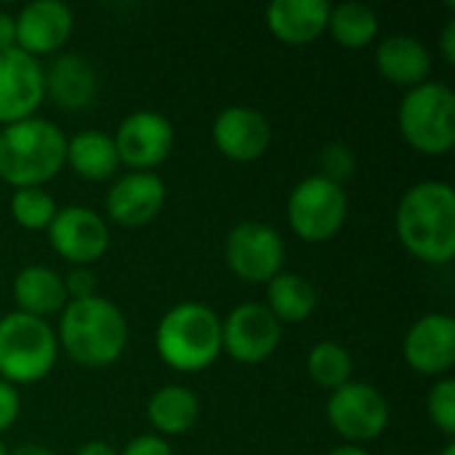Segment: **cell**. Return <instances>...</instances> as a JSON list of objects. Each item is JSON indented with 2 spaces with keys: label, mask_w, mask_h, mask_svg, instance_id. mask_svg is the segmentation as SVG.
Wrapping results in <instances>:
<instances>
[{
  "label": "cell",
  "mask_w": 455,
  "mask_h": 455,
  "mask_svg": "<svg viewBox=\"0 0 455 455\" xmlns=\"http://www.w3.org/2000/svg\"><path fill=\"white\" fill-rule=\"evenodd\" d=\"M403 245L427 264H451L455 256V192L448 181H421L397 205Z\"/></svg>",
  "instance_id": "6da1fadb"
},
{
  "label": "cell",
  "mask_w": 455,
  "mask_h": 455,
  "mask_svg": "<svg viewBox=\"0 0 455 455\" xmlns=\"http://www.w3.org/2000/svg\"><path fill=\"white\" fill-rule=\"evenodd\" d=\"M59 347L83 368H107L120 360L128 344L125 315L101 296L67 301L56 333Z\"/></svg>",
  "instance_id": "7a4b0ae2"
},
{
  "label": "cell",
  "mask_w": 455,
  "mask_h": 455,
  "mask_svg": "<svg viewBox=\"0 0 455 455\" xmlns=\"http://www.w3.org/2000/svg\"><path fill=\"white\" fill-rule=\"evenodd\" d=\"M67 157L64 131L43 117H27L0 131V179L13 189L43 187Z\"/></svg>",
  "instance_id": "3957f363"
},
{
  "label": "cell",
  "mask_w": 455,
  "mask_h": 455,
  "mask_svg": "<svg viewBox=\"0 0 455 455\" xmlns=\"http://www.w3.org/2000/svg\"><path fill=\"white\" fill-rule=\"evenodd\" d=\"M157 355L179 373H200L221 355V320L197 301L176 304L157 325Z\"/></svg>",
  "instance_id": "277c9868"
},
{
  "label": "cell",
  "mask_w": 455,
  "mask_h": 455,
  "mask_svg": "<svg viewBox=\"0 0 455 455\" xmlns=\"http://www.w3.org/2000/svg\"><path fill=\"white\" fill-rule=\"evenodd\" d=\"M59 357L53 328L32 315L11 312L0 317V379L8 384H35L45 379Z\"/></svg>",
  "instance_id": "5b68a950"
},
{
  "label": "cell",
  "mask_w": 455,
  "mask_h": 455,
  "mask_svg": "<svg viewBox=\"0 0 455 455\" xmlns=\"http://www.w3.org/2000/svg\"><path fill=\"white\" fill-rule=\"evenodd\" d=\"M403 139L421 155H445L455 144V93L451 85L427 80L408 88L400 112Z\"/></svg>",
  "instance_id": "8992f818"
},
{
  "label": "cell",
  "mask_w": 455,
  "mask_h": 455,
  "mask_svg": "<svg viewBox=\"0 0 455 455\" xmlns=\"http://www.w3.org/2000/svg\"><path fill=\"white\" fill-rule=\"evenodd\" d=\"M349 216V200L341 184L325 176L301 179L288 197V224L307 243L336 237Z\"/></svg>",
  "instance_id": "52a82bcc"
},
{
  "label": "cell",
  "mask_w": 455,
  "mask_h": 455,
  "mask_svg": "<svg viewBox=\"0 0 455 455\" xmlns=\"http://www.w3.org/2000/svg\"><path fill=\"white\" fill-rule=\"evenodd\" d=\"M227 264L245 283H269L283 272L285 245L275 227L261 221H243L227 235Z\"/></svg>",
  "instance_id": "ba28073f"
},
{
  "label": "cell",
  "mask_w": 455,
  "mask_h": 455,
  "mask_svg": "<svg viewBox=\"0 0 455 455\" xmlns=\"http://www.w3.org/2000/svg\"><path fill=\"white\" fill-rule=\"evenodd\" d=\"M328 421L347 440V445H360L376 440L389 424V405L384 395L363 381H349L336 389L328 400Z\"/></svg>",
  "instance_id": "9c48e42d"
},
{
  "label": "cell",
  "mask_w": 455,
  "mask_h": 455,
  "mask_svg": "<svg viewBox=\"0 0 455 455\" xmlns=\"http://www.w3.org/2000/svg\"><path fill=\"white\" fill-rule=\"evenodd\" d=\"M280 339L283 325L264 304H240L221 323V349L243 365L264 363Z\"/></svg>",
  "instance_id": "30bf717a"
},
{
  "label": "cell",
  "mask_w": 455,
  "mask_h": 455,
  "mask_svg": "<svg viewBox=\"0 0 455 455\" xmlns=\"http://www.w3.org/2000/svg\"><path fill=\"white\" fill-rule=\"evenodd\" d=\"M45 232H48L51 248L61 259L77 267L99 261L109 248L107 221L93 208H85V205L59 208Z\"/></svg>",
  "instance_id": "8fae6325"
},
{
  "label": "cell",
  "mask_w": 455,
  "mask_h": 455,
  "mask_svg": "<svg viewBox=\"0 0 455 455\" xmlns=\"http://www.w3.org/2000/svg\"><path fill=\"white\" fill-rule=\"evenodd\" d=\"M120 163L133 171L157 168L173 149V125L165 115L152 109L131 112L112 136Z\"/></svg>",
  "instance_id": "7c38bea8"
},
{
  "label": "cell",
  "mask_w": 455,
  "mask_h": 455,
  "mask_svg": "<svg viewBox=\"0 0 455 455\" xmlns=\"http://www.w3.org/2000/svg\"><path fill=\"white\" fill-rule=\"evenodd\" d=\"M45 99L43 67L21 48L0 51V125L35 117Z\"/></svg>",
  "instance_id": "4fadbf2b"
},
{
  "label": "cell",
  "mask_w": 455,
  "mask_h": 455,
  "mask_svg": "<svg viewBox=\"0 0 455 455\" xmlns=\"http://www.w3.org/2000/svg\"><path fill=\"white\" fill-rule=\"evenodd\" d=\"M405 363L424 376H443L455 365V320L432 312L416 320L403 341Z\"/></svg>",
  "instance_id": "5bb4252c"
},
{
  "label": "cell",
  "mask_w": 455,
  "mask_h": 455,
  "mask_svg": "<svg viewBox=\"0 0 455 455\" xmlns=\"http://www.w3.org/2000/svg\"><path fill=\"white\" fill-rule=\"evenodd\" d=\"M216 149L237 163H251L259 160L272 141V128L269 120L253 109V107H227L216 115L213 128H211Z\"/></svg>",
  "instance_id": "9a60e30c"
},
{
  "label": "cell",
  "mask_w": 455,
  "mask_h": 455,
  "mask_svg": "<svg viewBox=\"0 0 455 455\" xmlns=\"http://www.w3.org/2000/svg\"><path fill=\"white\" fill-rule=\"evenodd\" d=\"M75 27L72 8L61 0H35L16 16V48L29 56L59 51Z\"/></svg>",
  "instance_id": "2e32d148"
},
{
  "label": "cell",
  "mask_w": 455,
  "mask_h": 455,
  "mask_svg": "<svg viewBox=\"0 0 455 455\" xmlns=\"http://www.w3.org/2000/svg\"><path fill=\"white\" fill-rule=\"evenodd\" d=\"M165 203V184L157 173L131 171L120 176L107 192V213L120 227L149 224Z\"/></svg>",
  "instance_id": "e0dca14e"
},
{
  "label": "cell",
  "mask_w": 455,
  "mask_h": 455,
  "mask_svg": "<svg viewBox=\"0 0 455 455\" xmlns=\"http://www.w3.org/2000/svg\"><path fill=\"white\" fill-rule=\"evenodd\" d=\"M328 16L325 0H275L267 5V27L285 45L315 43L328 29Z\"/></svg>",
  "instance_id": "ac0fdd59"
},
{
  "label": "cell",
  "mask_w": 455,
  "mask_h": 455,
  "mask_svg": "<svg viewBox=\"0 0 455 455\" xmlns=\"http://www.w3.org/2000/svg\"><path fill=\"white\" fill-rule=\"evenodd\" d=\"M45 96L61 109H83L96 99V72L80 53H61L43 69Z\"/></svg>",
  "instance_id": "d6986e66"
},
{
  "label": "cell",
  "mask_w": 455,
  "mask_h": 455,
  "mask_svg": "<svg viewBox=\"0 0 455 455\" xmlns=\"http://www.w3.org/2000/svg\"><path fill=\"white\" fill-rule=\"evenodd\" d=\"M376 67L389 83L416 88L429 80L432 53L413 35H389L376 51Z\"/></svg>",
  "instance_id": "ffe728a7"
},
{
  "label": "cell",
  "mask_w": 455,
  "mask_h": 455,
  "mask_svg": "<svg viewBox=\"0 0 455 455\" xmlns=\"http://www.w3.org/2000/svg\"><path fill=\"white\" fill-rule=\"evenodd\" d=\"M13 299H16L19 312L40 317V320H45L53 312H61L69 301L64 277L40 264L24 267L13 277Z\"/></svg>",
  "instance_id": "44dd1931"
},
{
  "label": "cell",
  "mask_w": 455,
  "mask_h": 455,
  "mask_svg": "<svg viewBox=\"0 0 455 455\" xmlns=\"http://www.w3.org/2000/svg\"><path fill=\"white\" fill-rule=\"evenodd\" d=\"M64 165H69L77 176H83L88 181H104V179L115 176L120 157H117L115 141L109 133L80 131L72 139H67Z\"/></svg>",
  "instance_id": "7402d4cb"
},
{
  "label": "cell",
  "mask_w": 455,
  "mask_h": 455,
  "mask_svg": "<svg viewBox=\"0 0 455 455\" xmlns=\"http://www.w3.org/2000/svg\"><path fill=\"white\" fill-rule=\"evenodd\" d=\"M147 419L160 435H187L200 419V400L192 389L168 384L149 397Z\"/></svg>",
  "instance_id": "603a6c76"
},
{
  "label": "cell",
  "mask_w": 455,
  "mask_h": 455,
  "mask_svg": "<svg viewBox=\"0 0 455 455\" xmlns=\"http://www.w3.org/2000/svg\"><path fill=\"white\" fill-rule=\"evenodd\" d=\"M317 307V293L309 280L296 272H280L267 283V309L275 320L283 323H304Z\"/></svg>",
  "instance_id": "cb8c5ba5"
},
{
  "label": "cell",
  "mask_w": 455,
  "mask_h": 455,
  "mask_svg": "<svg viewBox=\"0 0 455 455\" xmlns=\"http://www.w3.org/2000/svg\"><path fill=\"white\" fill-rule=\"evenodd\" d=\"M328 29L333 40L349 51H360L371 45L379 35V16L371 5L363 3H341L331 8Z\"/></svg>",
  "instance_id": "d4e9b609"
},
{
  "label": "cell",
  "mask_w": 455,
  "mask_h": 455,
  "mask_svg": "<svg viewBox=\"0 0 455 455\" xmlns=\"http://www.w3.org/2000/svg\"><path fill=\"white\" fill-rule=\"evenodd\" d=\"M307 371L317 387L336 392L352 381V355L336 341H323L309 352Z\"/></svg>",
  "instance_id": "484cf974"
},
{
  "label": "cell",
  "mask_w": 455,
  "mask_h": 455,
  "mask_svg": "<svg viewBox=\"0 0 455 455\" xmlns=\"http://www.w3.org/2000/svg\"><path fill=\"white\" fill-rule=\"evenodd\" d=\"M56 211L53 197L43 187H21L11 195V216L24 229H48Z\"/></svg>",
  "instance_id": "4316f807"
},
{
  "label": "cell",
  "mask_w": 455,
  "mask_h": 455,
  "mask_svg": "<svg viewBox=\"0 0 455 455\" xmlns=\"http://www.w3.org/2000/svg\"><path fill=\"white\" fill-rule=\"evenodd\" d=\"M427 413L429 421L445 435L453 437L455 435V381L453 379H440L427 397Z\"/></svg>",
  "instance_id": "83f0119b"
},
{
  "label": "cell",
  "mask_w": 455,
  "mask_h": 455,
  "mask_svg": "<svg viewBox=\"0 0 455 455\" xmlns=\"http://www.w3.org/2000/svg\"><path fill=\"white\" fill-rule=\"evenodd\" d=\"M323 171H325V173H320V176H325V179L341 184V179L352 176V171H355V157H352V152H349L347 147H341V144L325 147V152H323Z\"/></svg>",
  "instance_id": "f1b7e54d"
},
{
  "label": "cell",
  "mask_w": 455,
  "mask_h": 455,
  "mask_svg": "<svg viewBox=\"0 0 455 455\" xmlns=\"http://www.w3.org/2000/svg\"><path fill=\"white\" fill-rule=\"evenodd\" d=\"M19 408H21V400H19L16 387L0 379V435L8 432V429L16 424Z\"/></svg>",
  "instance_id": "f546056e"
},
{
  "label": "cell",
  "mask_w": 455,
  "mask_h": 455,
  "mask_svg": "<svg viewBox=\"0 0 455 455\" xmlns=\"http://www.w3.org/2000/svg\"><path fill=\"white\" fill-rule=\"evenodd\" d=\"M64 288H67V299H69V301H77V299L93 296L96 283H93V275H91L88 269L77 267V269H72V272L64 277Z\"/></svg>",
  "instance_id": "4dcf8cb0"
},
{
  "label": "cell",
  "mask_w": 455,
  "mask_h": 455,
  "mask_svg": "<svg viewBox=\"0 0 455 455\" xmlns=\"http://www.w3.org/2000/svg\"><path fill=\"white\" fill-rule=\"evenodd\" d=\"M117 455H173V451L160 435H141V437L131 440L123 448V453Z\"/></svg>",
  "instance_id": "1f68e13d"
},
{
  "label": "cell",
  "mask_w": 455,
  "mask_h": 455,
  "mask_svg": "<svg viewBox=\"0 0 455 455\" xmlns=\"http://www.w3.org/2000/svg\"><path fill=\"white\" fill-rule=\"evenodd\" d=\"M16 48V16L0 11V51Z\"/></svg>",
  "instance_id": "d6a6232c"
},
{
  "label": "cell",
  "mask_w": 455,
  "mask_h": 455,
  "mask_svg": "<svg viewBox=\"0 0 455 455\" xmlns=\"http://www.w3.org/2000/svg\"><path fill=\"white\" fill-rule=\"evenodd\" d=\"M440 48H443V59H445L448 64H455V21H448V24H445Z\"/></svg>",
  "instance_id": "836d02e7"
},
{
  "label": "cell",
  "mask_w": 455,
  "mask_h": 455,
  "mask_svg": "<svg viewBox=\"0 0 455 455\" xmlns=\"http://www.w3.org/2000/svg\"><path fill=\"white\" fill-rule=\"evenodd\" d=\"M77 455H117L115 453V448L109 445V443H104V440H91V443H85Z\"/></svg>",
  "instance_id": "e575fe53"
},
{
  "label": "cell",
  "mask_w": 455,
  "mask_h": 455,
  "mask_svg": "<svg viewBox=\"0 0 455 455\" xmlns=\"http://www.w3.org/2000/svg\"><path fill=\"white\" fill-rule=\"evenodd\" d=\"M8 455H53L51 451H45L43 445H19L13 448Z\"/></svg>",
  "instance_id": "d590c367"
},
{
  "label": "cell",
  "mask_w": 455,
  "mask_h": 455,
  "mask_svg": "<svg viewBox=\"0 0 455 455\" xmlns=\"http://www.w3.org/2000/svg\"><path fill=\"white\" fill-rule=\"evenodd\" d=\"M328 455H368V451H363L360 445H341V448L331 451Z\"/></svg>",
  "instance_id": "8d00e7d4"
},
{
  "label": "cell",
  "mask_w": 455,
  "mask_h": 455,
  "mask_svg": "<svg viewBox=\"0 0 455 455\" xmlns=\"http://www.w3.org/2000/svg\"><path fill=\"white\" fill-rule=\"evenodd\" d=\"M440 455H455V445H453V443H448V445L443 448V453H440Z\"/></svg>",
  "instance_id": "74e56055"
},
{
  "label": "cell",
  "mask_w": 455,
  "mask_h": 455,
  "mask_svg": "<svg viewBox=\"0 0 455 455\" xmlns=\"http://www.w3.org/2000/svg\"><path fill=\"white\" fill-rule=\"evenodd\" d=\"M0 455H8V451H5V445H3V440H0Z\"/></svg>",
  "instance_id": "f35d334b"
}]
</instances>
